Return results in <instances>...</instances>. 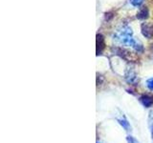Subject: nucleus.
Wrapping results in <instances>:
<instances>
[{"mask_svg":"<svg viewBox=\"0 0 153 143\" xmlns=\"http://www.w3.org/2000/svg\"><path fill=\"white\" fill-rule=\"evenodd\" d=\"M141 32L142 35L146 38H150L153 37V24L150 22H145L141 25Z\"/></svg>","mask_w":153,"mask_h":143,"instance_id":"f257e3e1","label":"nucleus"},{"mask_svg":"<svg viewBox=\"0 0 153 143\" xmlns=\"http://www.w3.org/2000/svg\"><path fill=\"white\" fill-rule=\"evenodd\" d=\"M140 102L143 104V107L146 108H149L153 105V97H150V95L147 94H143L140 97Z\"/></svg>","mask_w":153,"mask_h":143,"instance_id":"f03ea898","label":"nucleus"},{"mask_svg":"<svg viewBox=\"0 0 153 143\" xmlns=\"http://www.w3.org/2000/svg\"><path fill=\"white\" fill-rule=\"evenodd\" d=\"M105 47L104 43V38L102 35H97V55H100V52H102V50Z\"/></svg>","mask_w":153,"mask_h":143,"instance_id":"7ed1b4c3","label":"nucleus"},{"mask_svg":"<svg viewBox=\"0 0 153 143\" xmlns=\"http://www.w3.org/2000/svg\"><path fill=\"white\" fill-rule=\"evenodd\" d=\"M149 15V12L146 7H143L140 10V12L137 13V18L139 19H146Z\"/></svg>","mask_w":153,"mask_h":143,"instance_id":"20e7f679","label":"nucleus"},{"mask_svg":"<svg viewBox=\"0 0 153 143\" xmlns=\"http://www.w3.org/2000/svg\"><path fill=\"white\" fill-rule=\"evenodd\" d=\"M117 121L119 122V124L121 125L124 130L126 131H130L131 130V126H130V124H129V122L126 120V118H118L117 119Z\"/></svg>","mask_w":153,"mask_h":143,"instance_id":"39448f33","label":"nucleus"},{"mask_svg":"<svg viewBox=\"0 0 153 143\" xmlns=\"http://www.w3.org/2000/svg\"><path fill=\"white\" fill-rule=\"evenodd\" d=\"M126 80L128 81L129 83H134V82H135V80L137 79L136 74L134 73V72H132V71H128L127 73L126 74Z\"/></svg>","mask_w":153,"mask_h":143,"instance_id":"423d86ee","label":"nucleus"},{"mask_svg":"<svg viewBox=\"0 0 153 143\" xmlns=\"http://www.w3.org/2000/svg\"><path fill=\"white\" fill-rule=\"evenodd\" d=\"M148 127H149L151 138H152V141H153V112L149 113V116H148Z\"/></svg>","mask_w":153,"mask_h":143,"instance_id":"0eeeda50","label":"nucleus"},{"mask_svg":"<svg viewBox=\"0 0 153 143\" xmlns=\"http://www.w3.org/2000/svg\"><path fill=\"white\" fill-rule=\"evenodd\" d=\"M146 86H147L148 89L153 92V77H151V78L146 80Z\"/></svg>","mask_w":153,"mask_h":143,"instance_id":"6e6552de","label":"nucleus"},{"mask_svg":"<svg viewBox=\"0 0 153 143\" xmlns=\"http://www.w3.org/2000/svg\"><path fill=\"white\" fill-rule=\"evenodd\" d=\"M126 140H127V142L128 143H140L139 142L136 138H134L133 136H128L127 137H126Z\"/></svg>","mask_w":153,"mask_h":143,"instance_id":"1a4fd4ad","label":"nucleus"},{"mask_svg":"<svg viewBox=\"0 0 153 143\" xmlns=\"http://www.w3.org/2000/svg\"><path fill=\"white\" fill-rule=\"evenodd\" d=\"M143 0H131V3H132L133 6H137L138 7L143 3Z\"/></svg>","mask_w":153,"mask_h":143,"instance_id":"9d476101","label":"nucleus"},{"mask_svg":"<svg viewBox=\"0 0 153 143\" xmlns=\"http://www.w3.org/2000/svg\"><path fill=\"white\" fill-rule=\"evenodd\" d=\"M151 46H152V47H151V50H152V51H153V44H152V45H151Z\"/></svg>","mask_w":153,"mask_h":143,"instance_id":"9b49d317","label":"nucleus"},{"mask_svg":"<svg viewBox=\"0 0 153 143\" xmlns=\"http://www.w3.org/2000/svg\"><path fill=\"white\" fill-rule=\"evenodd\" d=\"M97 143H100V142H99V141H97Z\"/></svg>","mask_w":153,"mask_h":143,"instance_id":"f8f14e48","label":"nucleus"}]
</instances>
